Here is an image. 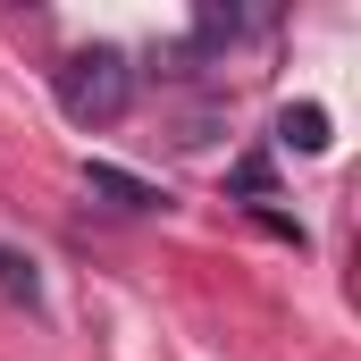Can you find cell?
I'll return each mask as SVG.
<instances>
[{
    "mask_svg": "<svg viewBox=\"0 0 361 361\" xmlns=\"http://www.w3.org/2000/svg\"><path fill=\"white\" fill-rule=\"evenodd\" d=\"M277 135H286L294 152H328V109H319V101H294V109L277 118Z\"/></svg>",
    "mask_w": 361,
    "mask_h": 361,
    "instance_id": "cell-4",
    "label": "cell"
},
{
    "mask_svg": "<svg viewBox=\"0 0 361 361\" xmlns=\"http://www.w3.org/2000/svg\"><path fill=\"white\" fill-rule=\"evenodd\" d=\"M59 109H68L76 126H118V118L135 109V59L109 51V42L68 51V59H59Z\"/></svg>",
    "mask_w": 361,
    "mask_h": 361,
    "instance_id": "cell-1",
    "label": "cell"
},
{
    "mask_svg": "<svg viewBox=\"0 0 361 361\" xmlns=\"http://www.w3.org/2000/svg\"><path fill=\"white\" fill-rule=\"evenodd\" d=\"M0 294H8V302H25V311H42V277H34V252L0 244Z\"/></svg>",
    "mask_w": 361,
    "mask_h": 361,
    "instance_id": "cell-3",
    "label": "cell"
},
{
    "mask_svg": "<svg viewBox=\"0 0 361 361\" xmlns=\"http://www.w3.org/2000/svg\"><path fill=\"white\" fill-rule=\"evenodd\" d=\"M85 185H92V193H109V202H118V210H160V202H169V193H160V185H143V177H126V169H109V160H92V169H85Z\"/></svg>",
    "mask_w": 361,
    "mask_h": 361,
    "instance_id": "cell-2",
    "label": "cell"
}]
</instances>
